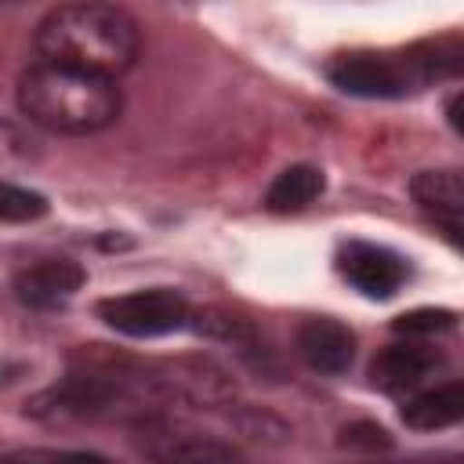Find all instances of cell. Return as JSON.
<instances>
[{
	"mask_svg": "<svg viewBox=\"0 0 464 464\" xmlns=\"http://www.w3.org/2000/svg\"><path fill=\"white\" fill-rule=\"evenodd\" d=\"M138 47V22L116 4H62L36 25L40 62L109 80L134 65Z\"/></svg>",
	"mask_w": 464,
	"mask_h": 464,
	"instance_id": "6da1fadb",
	"label": "cell"
},
{
	"mask_svg": "<svg viewBox=\"0 0 464 464\" xmlns=\"http://www.w3.org/2000/svg\"><path fill=\"white\" fill-rule=\"evenodd\" d=\"M18 109L54 134H94L116 123L123 98L109 76L36 62L18 80Z\"/></svg>",
	"mask_w": 464,
	"mask_h": 464,
	"instance_id": "7a4b0ae2",
	"label": "cell"
},
{
	"mask_svg": "<svg viewBox=\"0 0 464 464\" xmlns=\"http://www.w3.org/2000/svg\"><path fill=\"white\" fill-rule=\"evenodd\" d=\"M98 319L127 337H163L188 323V301L170 286H152L98 301Z\"/></svg>",
	"mask_w": 464,
	"mask_h": 464,
	"instance_id": "3957f363",
	"label": "cell"
},
{
	"mask_svg": "<svg viewBox=\"0 0 464 464\" xmlns=\"http://www.w3.org/2000/svg\"><path fill=\"white\" fill-rule=\"evenodd\" d=\"M138 453L149 464H246L243 450L228 439L160 424H145V431L138 435Z\"/></svg>",
	"mask_w": 464,
	"mask_h": 464,
	"instance_id": "277c9868",
	"label": "cell"
},
{
	"mask_svg": "<svg viewBox=\"0 0 464 464\" xmlns=\"http://www.w3.org/2000/svg\"><path fill=\"white\" fill-rule=\"evenodd\" d=\"M326 76H330V83L337 91L355 94V98H399V94H406L413 87L406 58L370 54V51L337 54L326 65Z\"/></svg>",
	"mask_w": 464,
	"mask_h": 464,
	"instance_id": "5b68a950",
	"label": "cell"
},
{
	"mask_svg": "<svg viewBox=\"0 0 464 464\" xmlns=\"http://www.w3.org/2000/svg\"><path fill=\"white\" fill-rule=\"evenodd\" d=\"M337 272L366 297H392L406 279V261L377 243H344L337 250Z\"/></svg>",
	"mask_w": 464,
	"mask_h": 464,
	"instance_id": "8992f818",
	"label": "cell"
},
{
	"mask_svg": "<svg viewBox=\"0 0 464 464\" xmlns=\"http://www.w3.org/2000/svg\"><path fill=\"white\" fill-rule=\"evenodd\" d=\"M410 196L424 210L428 221H435L453 243H460V228H464V178H460V170H420L410 181Z\"/></svg>",
	"mask_w": 464,
	"mask_h": 464,
	"instance_id": "52a82bcc",
	"label": "cell"
},
{
	"mask_svg": "<svg viewBox=\"0 0 464 464\" xmlns=\"http://www.w3.org/2000/svg\"><path fill=\"white\" fill-rule=\"evenodd\" d=\"M83 279H87V272L76 261L44 257V261L14 272V294L29 308H54V304L69 301L83 286Z\"/></svg>",
	"mask_w": 464,
	"mask_h": 464,
	"instance_id": "ba28073f",
	"label": "cell"
},
{
	"mask_svg": "<svg viewBox=\"0 0 464 464\" xmlns=\"http://www.w3.org/2000/svg\"><path fill=\"white\" fill-rule=\"evenodd\" d=\"M297 352L301 359L319 370V373H344L352 366V355H355V334L330 319V315H312L297 326Z\"/></svg>",
	"mask_w": 464,
	"mask_h": 464,
	"instance_id": "9c48e42d",
	"label": "cell"
},
{
	"mask_svg": "<svg viewBox=\"0 0 464 464\" xmlns=\"http://www.w3.org/2000/svg\"><path fill=\"white\" fill-rule=\"evenodd\" d=\"M435 362H439L435 348H424V344H413V341L388 344L370 362V384L388 392V395H399L406 388H417L435 370Z\"/></svg>",
	"mask_w": 464,
	"mask_h": 464,
	"instance_id": "30bf717a",
	"label": "cell"
},
{
	"mask_svg": "<svg viewBox=\"0 0 464 464\" xmlns=\"http://www.w3.org/2000/svg\"><path fill=\"white\" fill-rule=\"evenodd\" d=\"M460 417H464V384L460 381L428 388L402 406V420L417 431H439V428L457 424Z\"/></svg>",
	"mask_w": 464,
	"mask_h": 464,
	"instance_id": "8fae6325",
	"label": "cell"
},
{
	"mask_svg": "<svg viewBox=\"0 0 464 464\" xmlns=\"http://www.w3.org/2000/svg\"><path fill=\"white\" fill-rule=\"evenodd\" d=\"M323 192V174L308 163L286 167L265 192V207L276 214H290V210H304L308 203H315Z\"/></svg>",
	"mask_w": 464,
	"mask_h": 464,
	"instance_id": "7c38bea8",
	"label": "cell"
},
{
	"mask_svg": "<svg viewBox=\"0 0 464 464\" xmlns=\"http://www.w3.org/2000/svg\"><path fill=\"white\" fill-rule=\"evenodd\" d=\"M47 214V199L22 185L0 181V221H36Z\"/></svg>",
	"mask_w": 464,
	"mask_h": 464,
	"instance_id": "4fadbf2b",
	"label": "cell"
},
{
	"mask_svg": "<svg viewBox=\"0 0 464 464\" xmlns=\"http://www.w3.org/2000/svg\"><path fill=\"white\" fill-rule=\"evenodd\" d=\"M457 323V315L450 308H413V312H402L392 326L395 334H406V337H428V334H442Z\"/></svg>",
	"mask_w": 464,
	"mask_h": 464,
	"instance_id": "5bb4252c",
	"label": "cell"
},
{
	"mask_svg": "<svg viewBox=\"0 0 464 464\" xmlns=\"http://www.w3.org/2000/svg\"><path fill=\"white\" fill-rule=\"evenodd\" d=\"M0 464H109V460L80 450H14V453H4Z\"/></svg>",
	"mask_w": 464,
	"mask_h": 464,
	"instance_id": "9a60e30c",
	"label": "cell"
},
{
	"mask_svg": "<svg viewBox=\"0 0 464 464\" xmlns=\"http://www.w3.org/2000/svg\"><path fill=\"white\" fill-rule=\"evenodd\" d=\"M341 446H348V450H366V453H377V450H388V446H392V435H388L381 424H370V420H355V424L341 428Z\"/></svg>",
	"mask_w": 464,
	"mask_h": 464,
	"instance_id": "2e32d148",
	"label": "cell"
},
{
	"mask_svg": "<svg viewBox=\"0 0 464 464\" xmlns=\"http://www.w3.org/2000/svg\"><path fill=\"white\" fill-rule=\"evenodd\" d=\"M460 102H464V94L457 91L453 98H450V105H446V112H450V123H453V130L460 134Z\"/></svg>",
	"mask_w": 464,
	"mask_h": 464,
	"instance_id": "e0dca14e",
	"label": "cell"
}]
</instances>
